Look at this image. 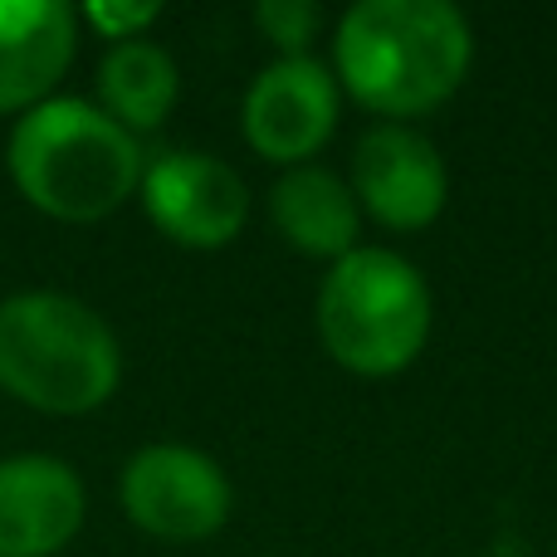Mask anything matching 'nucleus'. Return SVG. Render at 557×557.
Returning a JSON list of instances; mask_svg holds the SVG:
<instances>
[{"label": "nucleus", "instance_id": "obj_5", "mask_svg": "<svg viewBox=\"0 0 557 557\" xmlns=\"http://www.w3.org/2000/svg\"><path fill=\"white\" fill-rule=\"evenodd\" d=\"M123 509L152 539L201 543L231 519V480L206 450L147 445L123 470Z\"/></svg>", "mask_w": 557, "mask_h": 557}, {"label": "nucleus", "instance_id": "obj_13", "mask_svg": "<svg viewBox=\"0 0 557 557\" xmlns=\"http://www.w3.org/2000/svg\"><path fill=\"white\" fill-rule=\"evenodd\" d=\"M255 20H260L264 35L284 49V59H298L313 45L318 25H323V10H318L313 0H264V5L255 10Z\"/></svg>", "mask_w": 557, "mask_h": 557}, {"label": "nucleus", "instance_id": "obj_9", "mask_svg": "<svg viewBox=\"0 0 557 557\" xmlns=\"http://www.w3.org/2000/svg\"><path fill=\"white\" fill-rule=\"evenodd\" d=\"M84 523V484L54 455L0 460V557H54Z\"/></svg>", "mask_w": 557, "mask_h": 557}, {"label": "nucleus", "instance_id": "obj_7", "mask_svg": "<svg viewBox=\"0 0 557 557\" xmlns=\"http://www.w3.org/2000/svg\"><path fill=\"white\" fill-rule=\"evenodd\" d=\"M352 196L386 231H425L450 196L441 147L406 123L367 127L352 152Z\"/></svg>", "mask_w": 557, "mask_h": 557}, {"label": "nucleus", "instance_id": "obj_6", "mask_svg": "<svg viewBox=\"0 0 557 557\" xmlns=\"http://www.w3.org/2000/svg\"><path fill=\"white\" fill-rule=\"evenodd\" d=\"M143 206L166 240L186 250H221L250 221L240 172L211 152H162L143 166Z\"/></svg>", "mask_w": 557, "mask_h": 557}, {"label": "nucleus", "instance_id": "obj_4", "mask_svg": "<svg viewBox=\"0 0 557 557\" xmlns=\"http://www.w3.org/2000/svg\"><path fill=\"white\" fill-rule=\"evenodd\" d=\"M318 337L357 376H396L431 337V288L406 255L357 245L318 288Z\"/></svg>", "mask_w": 557, "mask_h": 557}, {"label": "nucleus", "instance_id": "obj_1", "mask_svg": "<svg viewBox=\"0 0 557 557\" xmlns=\"http://www.w3.org/2000/svg\"><path fill=\"white\" fill-rule=\"evenodd\" d=\"M470 20L450 0H357L333 35L337 88L382 117H421L465 84Z\"/></svg>", "mask_w": 557, "mask_h": 557}, {"label": "nucleus", "instance_id": "obj_12", "mask_svg": "<svg viewBox=\"0 0 557 557\" xmlns=\"http://www.w3.org/2000/svg\"><path fill=\"white\" fill-rule=\"evenodd\" d=\"M176 64L162 45L152 39H123L103 54L98 64V98H103V113L113 123H123L127 133H147V127H162L166 113L176 103Z\"/></svg>", "mask_w": 557, "mask_h": 557}, {"label": "nucleus", "instance_id": "obj_8", "mask_svg": "<svg viewBox=\"0 0 557 557\" xmlns=\"http://www.w3.org/2000/svg\"><path fill=\"white\" fill-rule=\"evenodd\" d=\"M245 143L278 166H308L337 127V78L323 59H274L245 94Z\"/></svg>", "mask_w": 557, "mask_h": 557}, {"label": "nucleus", "instance_id": "obj_3", "mask_svg": "<svg viewBox=\"0 0 557 557\" xmlns=\"http://www.w3.org/2000/svg\"><path fill=\"white\" fill-rule=\"evenodd\" d=\"M123 352L88 304L54 288L0 304V386L49 416H84L117 392Z\"/></svg>", "mask_w": 557, "mask_h": 557}, {"label": "nucleus", "instance_id": "obj_2", "mask_svg": "<svg viewBox=\"0 0 557 557\" xmlns=\"http://www.w3.org/2000/svg\"><path fill=\"white\" fill-rule=\"evenodd\" d=\"M10 182L54 221H103L143 186V147L84 98H45L10 133Z\"/></svg>", "mask_w": 557, "mask_h": 557}, {"label": "nucleus", "instance_id": "obj_11", "mask_svg": "<svg viewBox=\"0 0 557 557\" xmlns=\"http://www.w3.org/2000/svg\"><path fill=\"white\" fill-rule=\"evenodd\" d=\"M274 231L294 245L298 255L313 260H343L357 250L362 235V206H357L352 186L333 176L327 166H288L270 191Z\"/></svg>", "mask_w": 557, "mask_h": 557}, {"label": "nucleus", "instance_id": "obj_10", "mask_svg": "<svg viewBox=\"0 0 557 557\" xmlns=\"http://www.w3.org/2000/svg\"><path fill=\"white\" fill-rule=\"evenodd\" d=\"M78 15L64 0H0V113H29L74 64Z\"/></svg>", "mask_w": 557, "mask_h": 557}, {"label": "nucleus", "instance_id": "obj_14", "mask_svg": "<svg viewBox=\"0 0 557 557\" xmlns=\"http://www.w3.org/2000/svg\"><path fill=\"white\" fill-rule=\"evenodd\" d=\"M88 25H98L113 45H123V39H143V25H152L157 20V5H88L84 10Z\"/></svg>", "mask_w": 557, "mask_h": 557}]
</instances>
